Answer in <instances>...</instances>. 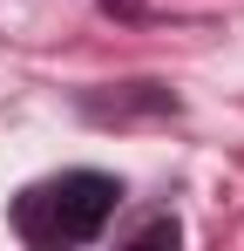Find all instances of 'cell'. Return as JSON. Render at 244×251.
I'll list each match as a JSON object with an SVG mask.
<instances>
[{"mask_svg": "<svg viewBox=\"0 0 244 251\" xmlns=\"http://www.w3.org/2000/svg\"><path fill=\"white\" fill-rule=\"evenodd\" d=\"M122 183L102 176V170H68V176H48L34 190H21L14 204V224L27 245H88L102 238V224L116 217Z\"/></svg>", "mask_w": 244, "mask_h": 251, "instance_id": "6da1fadb", "label": "cell"}]
</instances>
